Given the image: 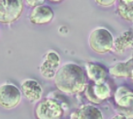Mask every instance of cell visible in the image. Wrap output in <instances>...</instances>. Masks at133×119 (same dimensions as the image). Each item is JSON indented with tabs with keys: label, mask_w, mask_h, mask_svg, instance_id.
I'll return each mask as SVG.
<instances>
[{
	"label": "cell",
	"mask_w": 133,
	"mask_h": 119,
	"mask_svg": "<svg viewBox=\"0 0 133 119\" xmlns=\"http://www.w3.org/2000/svg\"><path fill=\"white\" fill-rule=\"evenodd\" d=\"M55 84L59 91L66 95H75L82 92L85 87L84 71L74 63H67L56 71Z\"/></svg>",
	"instance_id": "cell-1"
},
{
	"label": "cell",
	"mask_w": 133,
	"mask_h": 119,
	"mask_svg": "<svg viewBox=\"0 0 133 119\" xmlns=\"http://www.w3.org/2000/svg\"><path fill=\"white\" fill-rule=\"evenodd\" d=\"M113 36L105 28H97L89 35V43L93 51L98 54H106L113 48Z\"/></svg>",
	"instance_id": "cell-2"
},
{
	"label": "cell",
	"mask_w": 133,
	"mask_h": 119,
	"mask_svg": "<svg viewBox=\"0 0 133 119\" xmlns=\"http://www.w3.org/2000/svg\"><path fill=\"white\" fill-rule=\"evenodd\" d=\"M23 11V0H0V23L11 24L19 19Z\"/></svg>",
	"instance_id": "cell-3"
},
{
	"label": "cell",
	"mask_w": 133,
	"mask_h": 119,
	"mask_svg": "<svg viewBox=\"0 0 133 119\" xmlns=\"http://www.w3.org/2000/svg\"><path fill=\"white\" fill-rule=\"evenodd\" d=\"M64 113L61 104L55 99H45L35 109L37 119H61Z\"/></svg>",
	"instance_id": "cell-4"
},
{
	"label": "cell",
	"mask_w": 133,
	"mask_h": 119,
	"mask_svg": "<svg viewBox=\"0 0 133 119\" xmlns=\"http://www.w3.org/2000/svg\"><path fill=\"white\" fill-rule=\"evenodd\" d=\"M22 101V93L17 86L3 84L0 86V107L5 109H12L18 107Z\"/></svg>",
	"instance_id": "cell-5"
},
{
	"label": "cell",
	"mask_w": 133,
	"mask_h": 119,
	"mask_svg": "<svg viewBox=\"0 0 133 119\" xmlns=\"http://www.w3.org/2000/svg\"><path fill=\"white\" fill-rule=\"evenodd\" d=\"M111 95V90L106 81L95 83L90 81L85 87V98L93 104H101Z\"/></svg>",
	"instance_id": "cell-6"
},
{
	"label": "cell",
	"mask_w": 133,
	"mask_h": 119,
	"mask_svg": "<svg viewBox=\"0 0 133 119\" xmlns=\"http://www.w3.org/2000/svg\"><path fill=\"white\" fill-rule=\"evenodd\" d=\"M60 59L58 54L54 50H50L47 52L44 60L40 65V73L42 77L51 79L54 78L56 71L58 70Z\"/></svg>",
	"instance_id": "cell-7"
},
{
	"label": "cell",
	"mask_w": 133,
	"mask_h": 119,
	"mask_svg": "<svg viewBox=\"0 0 133 119\" xmlns=\"http://www.w3.org/2000/svg\"><path fill=\"white\" fill-rule=\"evenodd\" d=\"M54 19V12L49 6L40 5L36 6L31 11L29 20L34 24H46L52 21Z\"/></svg>",
	"instance_id": "cell-8"
},
{
	"label": "cell",
	"mask_w": 133,
	"mask_h": 119,
	"mask_svg": "<svg viewBox=\"0 0 133 119\" xmlns=\"http://www.w3.org/2000/svg\"><path fill=\"white\" fill-rule=\"evenodd\" d=\"M22 93L30 103H35L41 99L43 91L38 81L34 79H26L22 83Z\"/></svg>",
	"instance_id": "cell-9"
},
{
	"label": "cell",
	"mask_w": 133,
	"mask_h": 119,
	"mask_svg": "<svg viewBox=\"0 0 133 119\" xmlns=\"http://www.w3.org/2000/svg\"><path fill=\"white\" fill-rule=\"evenodd\" d=\"M114 99L118 109L122 108V109L132 110L133 93L129 88H127L125 86L118 87L115 93Z\"/></svg>",
	"instance_id": "cell-10"
},
{
	"label": "cell",
	"mask_w": 133,
	"mask_h": 119,
	"mask_svg": "<svg viewBox=\"0 0 133 119\" xmlns=\"http://www.w3.org/2000/svg\"><path fill=\"white\" fill-rule=\"evenodd\" d=\"M70 119H103V115L97 108L87 105L73 112L70 116Z\"/></svg>",
	"instance_id": "cell-11"
},
{
	"label": "cell",
	"mask_w": 133,
	"mask_h": 119,
	"mask_svg": "<svg viewBox=\"0 0 133 119\" xmlns=\"http://www.w3.org/2000/svg\"><path fill=\"white\" fill-rule=\"evenodd\" d=\"M133 60L130 58L125 62H121L112 66L109 69V74L115 78H132V67Z\"/></svg>",
	"instance_id": "cell-12"
},
{
	"label": "cell",
	"mask_w": 133,
	"mask_h": 119,
	"mask_svg": "<svg viewBox=\"0 0 133 119\" xmlns=\"http://www.w3.org/2000/svg\"><path fill=\"white\" fill-rule=\"evenodd\" d=\"M133 44V37H132V31L127 30L124 31L123 33L118 35V37L113 41V47L114 50L118 53H122L126 49L132 48Z\"/></svg>",
	"instance_id": "cell-13"
},
{
	"label": "cell",
	"mask_w": 133,
	"mask_h": 119,
	"mask_svg": "<svg viewBox=\"0 0 133 119\" xmlns=\"http://www.w3.org/2000/svg\"><path fill=\"white\" fill-rule=\"evenodd\" d=\"M87 72L90 81L100 83V82H105L108 77V72L106 69L100 65L93 63L87 64Z\"/></svg>",
	"instance_id": "cell-14"
},
{
	"label": "cell",
	"mask_w": 133,
	"mask_h": 119,
	"mask_svg": "<svg viewBox=\"0 0 133 119\" xmlns=\"http://www.w3.org/2000/svg\"><path fill=\"white\" fill-rule=\"evenodd\" d=\"M133 0H119L118 5V13L122 19L128 21L133 19Z\"/></svg>",
	"instance_id": "cell-15"
},
{
	"label": "cell",
	"mask_w": 133,
	"mask_h": 119,
	"mask_svg": "<svg viewBox=\"0 0 133 119\" xmlns=\"http://www.w3.org/2000/svg\"><path fill=\"white\" fill-rule=\"evenodd\" d=\"M117 0H95L96 4L102 7H111L116 3Z\"/></svg>",
	"instance_id": "cell-16"
},
{
	"label": "cell",
	"mask_w": 133,
	"mask_h": 119,
	"mask_svg": "<svg viewBox=\"0 0 133 119\" xmlns=\"http://www.w3.org/2000/svg\"><path fill=\"white\" fill-rule=\"evenodd\" d=\"M46 0H26V3L30 7H36V6H40L43 5Z\"/></svg>",
	"instance_id": "cell-17"
},
{
	"label": "cell",
	"mask_w": 133,
	"mask_h": 119,
	"mask_svg": "<svg viewBox=\"0 0 133 119\" xmlns=\"http://www.w3.org/2000/svg\"><path fill=\"white\" fill-rule=\"evenodd\" d=\"M111 119H128V117L125 115H122V114H118V115L114 116V117Z\"/></svg>",
	"instance_id": "cell-18"
},
{
	"label": "cell",
	"mask_w": 133,
	"mask_h": 119,
	"mask_svg": "<svg viewBox=\"0 0 133 119\" xmlns=\"http://www.w3.org/2000/svg\"><path fill=\"white\" fill-rule=\"evenodd\" d=\"M49 1H51V2H55V3H57V2H61L62 0H49Z\"/></svg>",
	"instance_id": "cell-19"
}]
</instances>
